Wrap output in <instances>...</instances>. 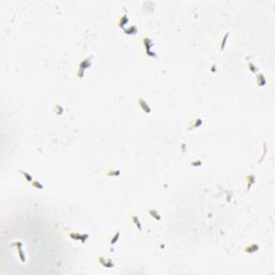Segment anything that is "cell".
Masks as SVG:
<instances>
[{"instance_id": "cell-1", "label": "cell", "mask_w": 275, "mask_h": 275, "mask_svg": "<svg viewBox=\"0 0 275 275\" xmlns=\"http://www.w3.org/2000/svg\"><path fill=\"white\" fill-rule=\"evenodd\" d=\"M93 58H94V56L90 55V56H88V57L81 58V59L78 61V78H84V73H85V71H86V69L90 68V66L93 64Z\"/></svg>"}, {"instance_id": "cell-2", "label": "cell", "mask_w": 275, "mask_h": 275, "mask_svg": "<svg viewBox=\"0 0 275 275\" xmlns=\"http://www.w3.org/2000/svg\"><path fill=\"white\" fill-rule=\"evenodd\" d=\"M142 44H143V47H144L145 53H146V55H147L148 57H153V58L157 57L156 53L152 52V47H153L154 43H153V40H152L151 38H148V37H144V38L142 39Z\"/></svg>"}, {"instance_id": "cell-3", "label": "cell", "mask_w": 275, "mask_h": 275, "mask_svg": "<svg viewBox=\"0 0 275 275\" xmlns=\"http://www.w3.org/2000/svg\"><path fill=\"white\" fill-rule=\"evenodd\" d=\"M11 246H16V249H17V253H18V257H20V260L22 261L23 263H25L26 259H25V254H24V252H23V243H22L20 241H15V242L11 243Z\"/></svg>"}, {"instance_id": "cell-4", "label": "cell", "mask_w": 275, "mask_h": 275, "mask_svg": "<svg viewBox=\"0 0 275 275\" xmlns=\"http://www.w3.org/2000/svg\"><path fill=\"white\" fill-rule=\"evenodd\" d=\"M69 237L74 241H81L82 243H85L86 240L89 237L87 233H80V232H71L69 233Z\"/></svg>"}, {"instance_id": "cell-5", "label": "cell", "mask_w": 275, "mask_h": 275, "mask_svg": "<svg viewBox=\"0 0 275 275\" xmlns=\"http://www.w3.org/2000/svg\"><path fill=\"white\" fill-rule=\"evenodd\" d=\"M138 103H139L140 107L142 109V111L144 113L151 114L152 110H151V107H149V105H148V103L146 102V100H144L142 97H139V98H138Z\"/></svg>"}, {"instance_id": "cell-6", "label": "cell", "mask_w": 275, "mask_h": 275, "mask_svg": "<svg viewBox=\"0 0 275 275\" xmlns=\"http://www.w3.org/2000/svg\"><path fill=\"white\" fill-rule=\"evenodd\" d=\"M203 124V119L201 118V117H197V118L192 119V120H190V123H189V126H188V130H192V129H197V128L201 127Z\"/></svg>"}, {"instance_id": "cell-7", "label": "cell", "mask_w": 275, "mask_h": 275, "mask_svg": "<svg viewBox=\"0 0 275 275\" xmlns=\"http://www.w3.org/2000/svg\"><path fill=\"white\" fill-rule=\"evenodd\" d=\"M98 261H99V263L101 264V266H103L104 268H107V269H111V268H113L114 266L113 261L111 260V259H109V258L98 257Z\"/></svg>"}, {"instance_id": "cell-8", "label": "cell", "mask_w": 275, "mask_h": 275, "mask_svg": "<svg viewBox=\"0 0 275 275\" xmlns=\"http://www.w3.org/2000/svg\"><path fill=\"white\" fill-rule=\"evenodd\" d=\"M258 249H259V245L256 243H252L246 245V246H244L243 250L245 253H247V254H254V253L258 252Z\"/></svg>"}, {"instance_id": "cell-9", "label": "cell", "mask_w": 275, "mask_h": 275, "mask_svg": "<svg viewBox=\"0 0 275 275\" xmlns=\"http://www.w3.org/2000/svg\"><path fill=\"white\" fill-rule=\"evenodd\" d=\"M129 23V17H128L127 13H126V10L124 11V14L120 15V17L118 20V26L122 27V28H125V26Z\"/></svg>"}, {"instance_id": "cell-10", "label": "cell", "mask_w": 275, "mask_h": 275, "mask_svg": "<svg viewBox=\"0 0 275 275\" xmlns=\"http://www.w3.org/2000/svg\"><path fill=\"white\" fill-rule=\"evenodd\" d=\"M245 182H246V189L248 190V189L253 186V184H255V182H256L255 174H248L246 176V178H245Z\"/></svg>"}, {"instance_id": "cell-11", "label": "cell", "mask_w": 275, "mask_h": 275, "mask_svg": "<svg viewBox=\"0 0 275 275\" xmlns=\"http://www.w3.org/2000/svg\"><path fill=\"white\" fill-rule=\"evenodd\" d=\"M256 83H257L258 86H264L266 84V78H264V75L262 73H257V75H256Z\"/></svg>"}, {"instance_id": "cell-12", "label": "cell", "mask_w": 275, "mask_h": 275, "mask_svg": "<svg viewBox=\"0 0 275 275\" xmlns=\"http://www.w3.org/2000/svg\"><path fill=\"white\" fill-rule=\"evenodd\" d=\"M105 175H107V176H111V177L119 176V175H120V170L116 168H112L105 172Z\"/></svg>"}, {"instance_id": "cell-13", "label": "cell", "mask_w": 275, "mask_h": 275, "mask_svg": "<svg viewBox=\"0 0 275 275\" xmlns=\"http://www.w3.org/2000/svg\"><path fill=\"white\" fill-rule=\"evenodd\" d=\"M147 213H148V215H149L152 218H154L155 220L161 219V215H160L159 213H158V211H156L155 209H149L147 211Z\"/></svg>"}, {"instance_id": "cell-14", "label": "cell", "mask_w": 275, "mask_h": 275, "mask_svg": "<svg viewBox=\"0 0 275 275\" xmlns=\"http://www.w3.org/2000/svg\"><path fill=\"white\" fill-rule=\"evenodd\" d=\"M229 33L230 32H226L225 35H223V37L221 38V41H220V43H219V49L220 51H223L225 49V47H226V43H227V40H228V38H229Z\"/></svg>"}, {"instance_id": "cell-15", "label": "cell", "mask_w": 275, "mask_h": 275, "mask_svg": "<svg viewBox=\"0 0 275 275\" xmlns=\"http://www.w3.org/2000/svg\"><path fill=\"white\" fill-rule=\"evenodd\" d=\"M131 219H132V223H134V226L136 227V229H138L139 231H142V223H141L140 219L138 218V216H136V215H132Z\"/></svg>"}, {"instance_id": "cell-16", "label": "cell", "mask_w": 275, "mask_h": 275, "mask_svg": "<svg viewBox=\"0 0 275 275\" xmlns=\"http://www.w3.org/2000/svg\"><path fill=\"white\" fill-rule=\"evenodd\" d=\"M124 31L127 35H136V32H138V29H136V27L134 25H131L128 28H124Z\"/></svg>"}, {"instance_id": "cell-17", "label": "cell", "mask_w": 275, "mask_h": 275, "mask_svg": "<svg viewBox=\"0 0 275 275\" xmlns=\"http://www.w3.org/2000/svg\"><path fill=\"white\" fill-rule=\"evenodd\" d=\"M18 172H20V173L22 174V175H23V177H24V178H25V180H26L28 183H31L32 181H33V178H32V176H31V175H30V174H29V173H27V172H25V171L20 170V171H18Z\"/></svg>"}, {"instance_id": "cell-18", "label": "cell", "mask_w": 275, "mask_h": 275, "mask_svg": "<svg viewBox=\"0 0 275 275\" xmlns=\"http://www.w3.org/2000/svg\"><path fill=\"white\" fill-rule=\"evenodd\" d=\"M247 66H248V68H249V70L252 71L253 73H258V68H257V66H256L254 62H253L252 60H248L247 61Z\"/></svg>"}, {"instance_id": "cell-19", "label": "cell", "mask_w": 275, "mask_h": 275, "mask_svg": "<svg viewBox=\"0 0 275 275\" xmlns=\"http://www.w3.org/2000/svg\"><path fill=\"white\" fill-rule=\"evenodd\" d=\"M53 111H54L55 114H57V115H61L62 112H64V107H61L60 104H55V107H53Z\"/></svg>"}, {"instance_id": "cell-20", "label": "cell", "mask_w": 275, "mask_h": 275, "mask_svg": "<svg viewBox=\"0 0 275 275\" xmlns=\"http://www.w3.org/2000/svg\"><path fill=\"white\" fill-rule=\"evenodd\" d=\"M119 235H120V233H119L118 231H116L115 234L112 235V237L110 239V243L112 244V245H114V244L117 243V241H118V239H119Z\"/></svg>"}, {"instance_id": "cell-21", "label": "cell", "mask_w": 275, "mask_h": 275, "mask_svg": "<svg viewBox=\"0 0 275 275\" xmlns=\"http://www.w3.org/2000/svg\"><path fill=\"white\" fill-rule=\"evenodd\" d=\"M30 184H31V185L33 186L35 188H37V189H42V188H43V185H42V184H41L39 181H32Z\"/></svg>"}, {"instance_id": "cell-22", "label": "cell", "mask_w": 275, "mask_h": 275, "mask_svg": "<svg viewBox=\"0 0 275 275\" xmlns=\"http://www.w3.org/2000/svg\"><path fill=\"white\" fill-rule=\"evenodd\" d=\"M190 165H192V167H201L202 165V161L201 160H198V159H194V160H190Z\"/></svg>"}, {"instance_id": "cell-23", "label": "cell", "mask_w": 275, "mask_h": 275, "mask_svg": "<svg viewBox=\"0 0 275 275\" xmlns=\"http://www.w3.org/2000/svg\"><path fill=\"white\" fill-rule=\"evenodd\" d=\"M216 70H217V69H216V66H215V65H213V66L211 67V72H216Z\"/></svg>"}, {"instance_id": "cell-24", "label": "cell", "mask_w": 275, "mask_h": 275, "mask_svg": "<svg viewBox=\"0 0 275 275\" xmlns=\"http://www.w3.org/2000/svg\"><path fill=\"white\" fill-rule=\"evenodd\" d=\"M182 147H183V152L185 153V149H186V145H185V143H183V144H182Z\"/></svg>"}]
</instances>
